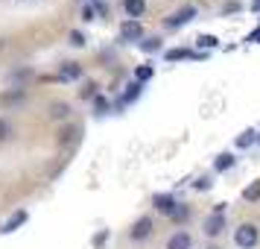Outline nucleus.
<instances>
[{"label": "nucleus", "mask_w": 260, "mask_h": 249, "mask_svg": "<svg viewBox=\"0 0 260 249\" xmlns=\"http://www.w3.org/2000/svg\"><path fill=\"white\" fill-rule=\"evenodd\" d=\"M257 141H260V135H257Z\"/></svg>", "instance_id": "473e14b6"}, {"label": "nucleus", "mask_w": 260, "mask_h": 249, "mask_svg": "<svg viewBox=\"0 0 260 249\" xmlns=\"http://www.w3.org/2000/svg\"><path fill=\"white\" fill-rule=\"evenodd\" d=\"M106 108H108L106 97H100V94H96V97H94V112H96V115H103V112H106Z\"/></svg>", "instance_id": "4be33fe9"}, {"label": "nucleus", "mask_w": 260, "mask_h": 249, "mask_svg": "<svg viewBox=\"0 0 260 249\" xmlns=\"http://www.w3.org/2000/svg\"><path fill=\"white\" fill-rule=\"evenodd\" d=\"M3 100H6V103H15V100H21V91H15V94H6Z\"/></svg>", "instance_id": "c756f323"}, {"label": "nucleus", "mask_w": 260, "mask_h": 249, "mask_svg": "<svg viewBox=\"0 0 260 249\" xmlns=\"http://www.w3.org/2000/svg\"><path fill=\"white\" fill-rule=\"evenodd\" d=\"M248 41H260V36H254V33H251V36H248Z\"/></svg>", "instance_id": "2f4dec72"}, {"label": "nucleus", "mask_w": 260, "mask_h": 249, "mask_svg": "<svg viewBox=\"0 0 260 249\" xmlns=\"http://www.w3.org/2000/svg\"><path fill=\"white\" fill-rule=\"evenodd\" d=\"M120 38H126V41H135V38H143V26L141 21H126V24L120 26Z\"/></svg>", "instance_id": "20e7f679"}, {"label": "nucleus", "mask_w": 260, "mask_h": 249, "mask_svg": "<svg viewBox=\"0 0 260 249\" xmlns=\"http://www.w3.org/2000/svg\"><path fill=\"white\" fill-rule=\"evenodd\" d=\"M254 141H257V132H254V129H246L240 138H237V150H248Z\"/></svg>", "instance_id": "ddd939ff"}, {"label": "nucleus", "mask_w": 260, "mask_h": 249, "mask_svg": "<svg viewBox=\"0 0 260 249\" xmlns=\"http://www.w3.org/2000/svg\"><path fill=\"white\" fill-rule=\"evenodd\" d=\"M61 79H79L82 76V68L76 65V62H68V65H61Z\"/></svg>", "instance_id": "f8f14e48"}, {"label": "nucleus", "mask_w": 260, "mask_h": 249, "mask_svg": "<svg viewBox=\"0 0 260 249\" xmlns=\"http://www.w3.org/2000/svg\"><path fill=\"white\" fill-rule=\"evenodd\" d=\"M243 200L246 202H257L260 200V182H251V185L243 190Z\"/></svg>", "instance_id": "dca6fc26"}, {"label": "nucleus", "mask_w": 260, "mask_h": 249, "mask_svg": "<svg viewBox=\"0 0 260 249\" xmlns=\"http://www.w3.org/2000/svg\"><path fill=\"white\" fill-rule=\"evenodd\" d=\"M152 205H155V208H158L161 214H170V217H173V211H176V205H178V202L173 200L170 193H155Z\"/></svg>", "instance_id": "39448f33"}, {"label": "nucleus", "mask_w": 260, "mask_h": 249, "mask_svg": "<svg viewBox=\"0 0 260 249\" xmlns=\"http://www.w3.org/2000/svg\"><path fill=\"white\" fill-rule=\"evenodd\" d=\"M149 235H152V220L149 217H141L138 223L132 226V237L135 240H143V237H149Z\"/></svg>", "instance_id": "423d86ee"}, {"label": "nucleus", "mask_w": 260, "mask_h": 249, "mask_svg": "<svg viewBox=\"0 0 260 249\" xmlns=\"http://www.w3.org/2000/svg\"><path fill=\"white\" fill-rule=\"evenodd\" d=\"M123 9L129 12L132 21H138V18L146 12V0H123Z\"/></svg>", "instance_id": "0eeeda50"}, {"label": "nucleus", "mask_w": 260, "mask_h": 249, "mask_svg": "<svg viewBox=\"0 0 260 249\" xmlns=\"http://www.w3.org/2000/svg\"><path fill=\"white\" fill-rule=\"evenodd\" d=\"M6 135H9V123H6V120L0 118V141H3Z\"/></svg>", "instance_id": "bb28decb"}, {"label": "nucleus", "mask_w": 260, "mask_h": 249, "mask_svg": "<svg viewBox=\"0 0 260 249\" xmlns=\"http://www.w3.org/2000/svg\"><path fill=\"white\" fill-rule=\"evenodd\" d=\"M231 167H234V155H231V153H219V155H216V170H219V173L231 170Z\"/></svg>", "instance_id": "2eb2a0df"}, {"label": "nucleus", "mask_w": 260, "mask_h": 249, "mask_svg": "<svg viewBox=\"0 0 260 249\" xmlns=\"http://www.w3.org/2000/svg\"><path fill=\"white\" fill-rule=\"evenodd\" d=\"M138 94H141V82H132L129 88H126V94L117 100V106H123V103H132V100H138Z\"/></svg>", "instance_id": "4468645a"}, {"label": "nucleus", "mask_w": 260, "mask_h": 249, "mask_svg": "<svg viewBox=\"0 0 260 249\" xmlns=\"http://www.w3.org/2000/svg\"><path fill=\"white\" fill-rule=\"evenodd\" d=\"M167 59L178 62V59H205V53H193L187 47H176V50H167Z\"/></svg>", "instance_id": "6e6552de"}, {"label": "nucleus", "mask_w": 260, "mask_h": 249, "mask_svg": "<svg viewBox=\"0 0 260 249\" xmlns=\"http://www.w3.org/2000/svg\"><path fill=\"white\" fill-rule=\"evenodd\" d=\"M196 188H199V190H208V188H211V176H202L199 182H196Z\"/></svg>", "instance_id": "a878e982"}, {"label": "nucleus", "mask_w": 260, "mask_h": 249, "mask_svg": "<svg viewBox=\"0 0 260 249\" xmlns=\"http://www.w3.org/2000/svg\"><path fill=\"white\" fill-rule=\"evenodd\" d=\"M225 229V220H222V214H211V217H208V220H205V235H219V232H222Z\"/></svg>", "instance_id": "1a4fd4ad"}, {"label": "nucleus", "mask_w": 260, "mask_h": 249, "mask_svg": "<svg viewBox=\"0 0 260 249\" xmlns=\"http://www.w3.org/2000/svg\"><path fill=\"white\" fill-rule=\"evenodd\" d=\"M193 18H196V6H181L176 15L167 18V26H181V24H187V21H193Z\"/></svg>", "instance_id": "7ed1b4c3"}, {"label": "nucleus", "mask_w": 260, "mask_h": 249, "mask_svg": "<svg viewBox=\"0 0 260 249\" xmlns=\"http://www.w3.org/2000/svg\"><path fill=\"white\" fill-rule=\"evenodd\" d=\"M257 237H260V229L254 223H243L240 229L234 232V243L240 249H251L254 243H257Z\"/></svg>", "instance_id": "f257e3e1"}, {"label": "nucleus", "mask_w": 260, "mask_h": 249, "mask_svg": "<svg viewBox=\"0 0 260 249\" xmlns=\"http://www.w3.org/2000/svg\"><path fill=\"white\" fill-rule=\"evenodd\" d=\"M196 44H199L202 50H211V47H219V38L216 36H199L196 38Z\"/></svg>", "instance_id": "f3484780"}, {"label": "nucleus", "mask_w": 260, "mask_h": 249, "mask_svg": "<svg viewBox=\"0 0 260 249\" xmlns=\"http://www.w3.org/2000/svg\"><path fill=\"white\" fill-rule=\"evenodd\" d=\"M141 47L146 53H155V50H161V38H146V41H141Z\"/></svg>", "instance_id": "6ab92c4d"}, {"label": "nucleus", "mask_w": 260, "mask_h": 249, "mask_svg": "<svg viewBox=\"0 0 260 249\" xmlns=\"http://www.w3.org/2000/svg\"><path fill=\"white\" fill-rule=\"evenodd\" d=\"M167 249H190V235L187 232H176V235L170 237Z\"/></svg>", "instance_id": "9d476101"}, {"label": "nucleus", "mask_w": 260, "mask_h": 249, "mask_svg": "<svg viewBox=\"0 0 260 249\" xmlns=\"http://www.w3.org/2000/svg\"><path fill=\"white\" fill-rule=\"evenodd\" d=\"M73 135H76V129H73V126H64V129L59 132V144H71Z\"/></svg>", "instance_id": "aec40b11"}, {"label": "nucleus", "mask_w": 260, "mask_h": 249, "mask_svg": "<svg viewBox=\"0 0 260 249\" xmlns=\"http://www.w3.org/2000/svg\"><path fill=\"white\" fill-rule=\"evenodd\" d=\"M187 205H176V211H173V220H178V223H181V220H187Z\"/></svg>", "instance_id": "412c9836"}, {"label": "nucleus", "mask_w": 260, "mask_h": 249, "mask_svg": "<svg viewBox=\"0 0 260 249\" xmlns=\"http://www.w3.org/2000/svg\"><path fill=\"white\" fill-rule=\"evenodd\" d=\"M106 237H108V232H100V235L94 237V246H103V243H106Z\"/></svg>", "instance_id": "c85d7f7f"}, {"label": "nucleus", "mask_w": 260, "mask_h": 249, "mask_svg": "<svg viewBox=\"0 0 260 249\" xmlns=\"http://www.w3.org/2000/svg\"><path fill=\"white\" fill-rule=\"evenodd\" d=\"M82 18H85V21H94V6H85V9H82Z\"/></svg>", "instance_id": "cd10ccee"}, {"label": "nucleus", "mask_w": 260, "mask_h": 249, "mask_svg": "<svg viewBox=\"0 0 260 249\" xmlns=\"http://www.w3.org/2000/svg\"><path fill=\"white\" fill-rule=\"evenodd\" d=\"M251 9H254V12H260V0H251Z\"/></svg>", "instance_id": "7c9ffc66"}, {"label": "nucleus", "mask_w": 260, "mask_h": 249, "mask_svg": "<svg viewBox=\"0 0 260 249\" xmlns=\"http://www.w3.org/2000/svg\"><path fill=\"white\" fill-rule=\"evenodd\" d=\"M26 220H29V214H26L24 208H18V211H15L12 217H9V220H6V223L0 226V232H3V235H12L15 229H21V226H24Z\"/></svg>", "instance_id": "f03ea898"}, {"label": "nucleus", "mask_w": 260, "mask_h": 249, "mask_svg": "<svg viewBox=\"0 0 260 249\" xmlns=\"http://www.w3.org/2000/svg\"><path fill=\"white\" fill-rule=\"evenodd\" d=\"M47 115H50L53 120H64L68 115H71V106H68V103H50Z\"/></svg>", "instance_id": "9b49d317"}, {"label": "nucleus", "mask_w": 260, "mask_h": 249, "mask_svg": "<svg viewBox=\"0 0 260 249\" xmlns=\"http://www.w3.org/2000/svg\"><path fill=\"white\" fill-rule=\"evenodd\" d=\"M71 44H73V47H82V44H85V36L79 33V30H73V33H71Z\"/></svg>", "instance_id": "5701e85b"}, {"label": "nucleus", "mask_w": 260, "mask_h": 249, "mask_svg": "<svg viewBox=\"0 0 260 249\" xmlns=\"http://www.w3.org/2000/svg\"><path fill=\"white\" fill-rule=\"evenodd\" d=\"M94 91H96V85H94V82H85V85H82V97H88V100H91V97H96Z\"/></svg>", "instance_id": "b1692460"}, {"label": "nucleus", "mask_w": 260, "mask_h": 249, "mask_svg": "<svg viewBox=\"0 0 260 249\" xmlns=\"http://www.w3.org/2000/svg\"><path fill=\"white\" fill-rule=\"evenodd\" d=\"M146 79H152V68H149V65H141V68L135 71V82H146Z\"/></svg>", "instance_id": "a211bd4d"}, {"label": "nucleus", "mask_w": 260, "mask_h": 249, "mask_svg": "<svg viewBox=\"0 0 260 249\" xmlns=\"http://www.w3.org/2000/svg\"><path fill=\"white\" fill-rule=\"evenodd\" d=\"M225 15H231V12H240V3L237 0H231V3H225V9H222Z\"/></svg>", "instance_id": "393cba45"}]
</instances>
